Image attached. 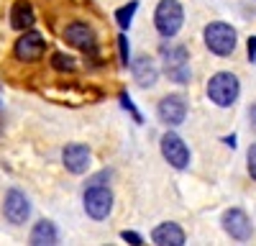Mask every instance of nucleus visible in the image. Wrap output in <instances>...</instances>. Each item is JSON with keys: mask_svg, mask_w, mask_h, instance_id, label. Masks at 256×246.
I'll list each match as a JSON object with an SVG mask.
<instances>
[{"mask_svg": "<svg viewBox=\"0 0 256 246\" xmlns=\"http://www.w3.org/2000/svg\"><path fill=\"white\" fill-rule=\"evenodd\" d=\"M202 41L210 54L226 59V56H233L238 49V31L230 24H226V20H210L202 28Z\"/></svg>", "mask_w": 256, "mask_h": 246, "instance_id": "f257e3e1", "label": "nucleus"}, {"mask_svg": "<svg viewBox=\"0 0 256 246\" xmlns=\"http://www.w3.org/2000/svg\"><path fill=\"white\" fill-rule=\"evenodd\" d=\"M205 92H208V100L212 106L230 108V106H236V100L241 98V80L233 72H226V70L216 72V74H210Z\"/></svg>", "mask_w": 256, "mask_h": 246, "instance_id": "f03ea898", "label": "nucleus"}, {"mask_svg": "<svg viewBox=\"0 0 256 246\" xmlns=\"http://www.w3.org/2000/svg\"><path fill=\"white\" fill-rule=\"evenodd\" d=\"M162 70L164 74L177 82V85H187L192 80V70H190V52L184 44H162Z\"/></svg>", "mask_w": 256, "mask_h": 246, "instance_id": "7ed1b4c3", "label": "nucleus"}, {"mask_svg": "<svg viewBox=\"0 0 256 246\" xmlns=\"http://www.w3.org/2000/svg\"><path fill=\"white\" fill-rule=\"evenodd\" d=\"M184 26V8L180 0H159L154 8V28L162 38H174Z\"/></svg>", "mask_w": 256, "mask_h": 246, "instance_id": "20e7f679", "label": "nucleus"}, {"mask_svg": "<svg viewBox=\"0 0 256 246\" xmlns=\"http://www.w3.org/2000/svg\"><path fill=\"white\" fill-rule=\"evenodd\" d=\"M82 208L92 220H108L113 213V192L108 184H84Z\"/></svg>", "mask_w": 256, "mask_h": 246, "instance_id": "39448f33", "label": "nucleus"}, {"mask_svg": "<svg viewBox=\"0 0 256 246\" xmlns=\"http://www.w3.org/2000/svg\"><path fill=\"white\" fill-rule=\"evenodd\" d=\"M159 152L164 156V162L169 164L172 170L182 172L190 167V162H192V154H190V146L184 144V138L174 131H164L162 138H159Z\"/></svg>", "mask_w": 256, "mask_h": 246, "instance_id": "423d86ee", "label": "nucleus"}, {"mask_svg": "<svg viewBox=\"0 0 256 246\" xmlns=\"http://www.w3.org/2000/svg\"><path fill=\"white\" fill-rule=\"evenodd\" d=\"M187 110H190L187 98L180 95V92H169V95H164V98L156 102V118L164 123L166 128L182 126L184 118H187Z\"/></svg>", "mask_w": 256, "mask_h": 246, "instance_id": "0eeeda50", "label": "nucleus"}, {"mask_svg": "<svg viewBox=\"0 0 256 246\" xmlns=\"http://www.w3.org/2000/svg\"><path fill=\"white\" fill-rule=\"evenodd\" d=\"M46 52V38L44 34H38L36 28H26V31H20V36L16 38V44H13V56L18 62H38L41 56H44Z\"/></svg>", "mask_w": 256, "mask_h": 246, "instance_id": "6e6552de", "label": "nucleus"}, {"mask_svg": "<svg viewBox=\"0 0 256 246\" xmlns=\"http://www.w3.org/2000/svg\"><path fill=\"white\" fill-rule=\"evenodd\" d=\"M62 36H64V41H67L70 46H74L82 54L98 59V36L84 20H72V24H67V28H64Z\"/></svg>", "mask_w": 256, "mask_h": 246, "instance_id": "1a4fd4ad", "label": "nucleus"}, {"mask_svg": "<svg viewBox=\"0 0 256 246\" xmlns=\"http://www.w3.org/2000/svg\"><path fill=\"white\" fill-rule=\"evenodd\" d=\"M220 226H223L226 236L233 238V241H238V244L251 241V236H254V223H251V218L246 216V210H241V208H228V210H223Z\"/></svg>", "mask_w": 256, "mask_h": 246, "instance_id": "9d476101", "label": "nucleus"}, {"mask_svg": "<svg viewBox=\"0 0 256 246\" xmlns=\"http://www.w3.org/2000/svg\"><path fill=\"white\" fill-rule=\"evenodd\" d=\"M3 216L8 223L13 226H24L28 218H31V200L24 190L18 188H10L3 198Z\"/></svg>", "mask_w": 256, "mask_h": 246, "instance_id": "9b49d317", "label": "nucleus"}, {"mask_svg": "<svg viewBox=\"0 0 256 246\" xmlns=\"http://www.w3.org/2000/svg\"><path fill=\"white\" fill-rule=\"evenodd\" d=\"M62 164L70 174H84L92 167V152L84 144H67L62 149Z\"/></svg>", "mask_w": 256, "mask_h": 246, "instance_id": "f8f14e48", "label": "nucleus"}, {"mask_svg": "<svg viewBox=\"0 0 256 246\" xmlns=\"http://www.w3.org/2000/svg\"><path fill=\"white\" fill-rule=\"evenodd\" d=\"M131 74L136 80V85L148 90V88H154L156 85V80H159V67H156V62L148 56V54H141L136 59H131Z\"/></svg>", "mask_w": 256, "mask_h": 246, "instance_id": "ddd939ff", "label": "nucleus"}, {"mask_svg": "<svg viewBox=\"0 0 256 246\" xmlns=\"http://www.w3.org/2000/svg\"><path fill=\"white\" fill-rule=\"evenodd\" d=\"M152 241H154L156 246H184L187 236H184V231H182L180 223L164 220V223H159L156 228L152 231Z\"/></svg>", "mask_w": 256, "mask_h": 246, "instance_id": "4468645a", "label": "nucleus"}, {"mask_svg": "<svg viewBox=\"0 0 256 246\" xmlns=\"http://www.w3.org/2000/svg\"><path fill=\"white\" fill-rule=\"evenodd\" d=\"M28 244L31 246H54V244H59V228H56V223L49 220V218L36 220L31 234H28Z\"/></svg>", "mask_w": 256, "mask_h": 246, "instance_id": "2eb2a0df", "label": "nucleus"}, {"mask_svg": "<svg viewBox=\"0 0 256 246\" xmlns=\"http://www.w3.org/2000/svg\"><path fill=\"white\" fill-rule=\"evenodd\" d=\"M34 24H36L34 6L28 3V0H16L13 8H10V28L26 31V28H34Z\"/></svg>", "mask_w": 256, "mask_h": 246, "instance_id": "dca6fc26", "label": "nucleus"}, {"mask_svg": "<svg viewBox=\"0 0 256 246\" xmlns=\"http://www.w3.org/2000/svg\"><path fill=\"white\" fill-rule=\"evenodd\" d=\"M136 10H138V0H131V3L120 6V8L113 13V18H116V24H118V28H120V31H128V28H131Z\"/></svg>", "mask_w": 256, "mask_h": 246, "instance_id": "f3484780", "label": "nucleus"}, {"mask_svg": "<svg viewBox=\"0 0 256 246\" xmlns=\"http://www.w3.org/2000/svg\"><path fill=\"white\" fill-rule=\"evenodd\" d=\"M52 67L56 72H77V62H74V56L64 54V52H54L52 54Z\"/></svg>", "mask_w": 256, "mask_h": 246, "instance_id": "a211bd4d", "label": "nucleus"}, {"mask_svg": "<svg viewBox=\"0 0 256 246\" xmlns=\"http://www.w3.org/2000/svg\"><path fill=\"white\" fill-rule=\"evenodd\" d=\"M118 54H120V64L128 70V67H131V44H128V36L126 34L118 36Z\"/></svg>", "mask_w": 256, "mask_h": 246, "instance_id": "6ab92c4d", "label": "nucleus"}, {"mask_svg": "<svg viewBox=\"0 0 256 246\" xmlns=\"http://www.w3.org/2000/svg\"><path fill=\"white\" fill-rule=\"evenodd\" d=\"M118 98H120V106H123V110H128V113H131L136 123H144V116H141V110H138V108L134 106V100H131V95H128L126 90H120V95H118Z\"/></svg>", "mask_w": 256, "mask_h": 246, "instance_id": "aec40b11", "label": "nucleus"}, {"mask_svg": "<svg viewBox=\"0 0 256 246\" xmlns=\"http://www.w3.org/2000/svg\"><path fill=\"white\" fill-rule=\"evenodd\" d=\"M246 170H248V177L256 182V141L248 146V152H246Z\"/></svg>", "mask_w": 256, "mask_h": 246, "instance_id": "412c9836", "label": "nucleus"}, {"mask_svg": "<svg viewBox=\"0 0 256 246\" xmlns=\"http://www.w3.org/2000/svg\"><path fill=\"white\" fill-rule=\"evenodd\" d=\"M120 238H123L126 244H131V246H141V244H144V236H141V234L128 231V228H126V231H120Z\"/></svg>", "mask_w": 256, "mask_h": 246, "instance_id": "4be33fe9", "label": "nucleus"}, {"mask_svg": "<svg viewBox=\"0 0 256 246\" xmlns=\"http://www.w3.org/2000/svg\"><path fill=\"white\" fill-rule=\"evenodd\" d=\"M110 177H113V172H110V170H102V172H98L95 177H90V182H88V184H108V182H110Z\"/></svg>", "mask_w": 256, "mask_h": 246, "instance_id": "5701e85b", "label": "nucleus"}, {"mask_svg": "<svg viewBox=\"0 0 256 246\" xmlns=\"http://www.w3.org/2000/svg\"><path fill=\"white\" fill-rule=\"evenodd\" d=\"M246 116H248V128L256 134V100L248 106V110H246Z\"/></svg>", "mask_w": 256, "mask_h": 246, "instance_id": "b1692460", "label": "nucleus"}, {"mask_svg": "<svg viewBox=\"0 0 256 246\" xmlns=\"http://www.w3.org/2000/svg\"><path fill=\"white\" fill-rule=\"evenodd\" d=\"M246 54H248V62H256V36L246 41Z\"/></svg>", "mask_w": 256, "mask_h": 246, "instance_id": "393cba45", "label": "nucleus"}, {"mask_svg": "<svg viewBox=\"0 0 256 246\" xmlns=\"http://www.w3.org/2000/svg\"><path fill=\"white\" fill-rule=\"evenodd\" d=\"M223 144H226V146H230V149H236V136H223Z\"/></svg>", "mask_w": 256, "mask_h": 246, "instance_id": "a878e982", "label": "nucleus"}, {"mask_svg": "<svg viewBox=\"0 0 256 246\" xmlns=\"http://www.w3.org/2000/svg\"><path fill=\"white\" fill-rule=\"evenodd\" d=\"M0 134H3V106H0Z\"/></svg>", "mask_w": 256, "mask_h": 246, "instance_id": "bb28decb", "label": "nucleus"}]
</instances>
